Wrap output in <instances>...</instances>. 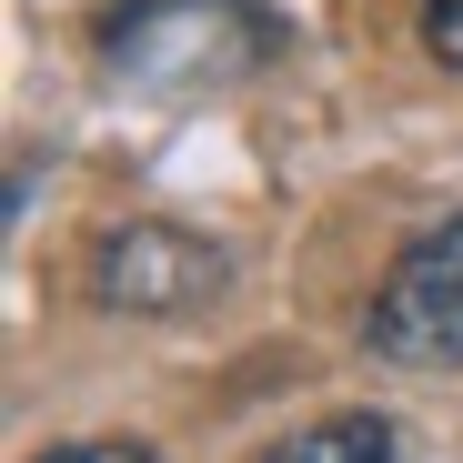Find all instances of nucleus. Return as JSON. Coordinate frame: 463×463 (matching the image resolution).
Here are the masks:
<instances>
[{
	"label": "nucleus",
	"mask_w": 463,
	"mask_h": 463,
	"mask_svg": "<svg viewBox=\"0 0 463 463\" xmlns=\"http://www.w3.org/2000/svg\"><path fill=\"white\" fill-rule=\"evenodd\" d=\"M282 51V21L262 0H121L101 21V61L111 81L131 91H162V101H202L232 91Z\"/></svg>",
	"instance_id": "obj_1"
},
{
	"label": "nucleus",
	"mask_w": 463,
	"mask_h": 463,
	"mask_svg": "<svg viewBox=\"0 0 463 463\" xmlns=\"http://www.w3.org/2000/svg\"><path fill=\"white\" fill-rule=\"evenodd\" d=\"M222 282H232V252L182 222H121L91 242V292L111 313H202Z\"/></svg>",
	"instance_id": "obj_3"
},
{
	"label": "nucleus",
	"mask_w": 463,
	"mask_h": 463,
	"mask_svg": "<svg viewBox=\"0 0 463 463\" xmlns=\"http://www.w3.org/2000/svg\"><path fill=\"white\" fill-rule=\"evenodd\" d=\"M41 463H151L141 443H51Z\"/></svg>",
	"instance_id": "obj_6"
},
{
	"label": "nucleus",
	"mask_w": 463,
	"mask_h": 463,
	"mask_svg": "<svg viewBox=\"0 0 463 463\" xmlns=\"http://www.w3.org/2000/svg\"><path fill=\"white\" fill-rule=\"evenodd\" d=\"M363 343L403 373H453L463 363V212L393 252V272H383L373 313H363Z\"/></svg>",
	"instance_id": "obj_2"
},
{
	"label": "nucleus",
	"mask_w": 463,
	"mask_h": 463,
	"mask_svg": "<svg viewBox=\"0 0 463 463\" xmlns=\"http://www.w3.org/2000/svg\"><path fill=\"white\" fill-rule=\"evenodd\" d=\"M413 31L443 71H463V0H413Z\"/></svg>",
	"instance_id": "obj_5"
},
{
	"label": "nucleus",
	"mask_w": 463,
	"mask_h": 463,
	"mask_svg": "<svg viewBox=\"0 0 463 463\" xmlns=\"http://www.w3.org/2000/svg\"><path fill=\"white\" fill-rule=\"evenodd\" d=\"M262 463H393V423L383 413H323V423L282 433Z\"/></svg>",
	"instance_id": "obj_4"
}]
</instances>
